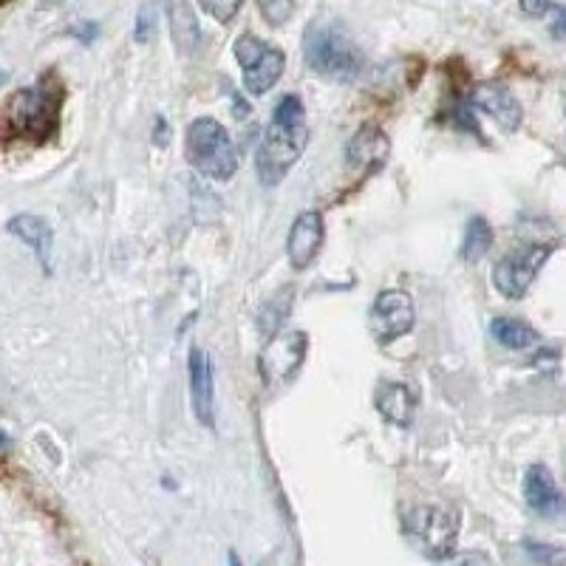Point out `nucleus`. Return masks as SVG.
Listing matches in <instances>:
<instances>
[{"instance_id":"0eeeda50","label":"nucleus","mask_w":566,"mask_h":566,"mask_svg":"<svg viewBox=\"0 0 566 566\" xmlns=\"http://www.w3.org/2000/svg\"><path fill=\"white\" fill-rule=\"evenodd\" d=\"M550 244H527L521 250H513L504 255L496 269H493V283L504 298L518 300L527 295V289L533 286L538 272L550 261Z\"/></svg>"},{"instance_id":"393cba45","label":"nucleus","mask_w":566,"mask_h":566,"mask_svg":"<svg viewBox=\"0 0 566 566\" xmlns=\"http://www.w3.org/2000/svg\"><path fill=\"white\" fill-rule=\"evenodd\" d=\"M521 12L530 17H544L552 12V0H521Z\"/></svg>"},{"instance_id":"423d86ee","label":"nucleus","mask_w":566,"mask_h":566,"mask_svg":"<svg viewBox=\"0 0 566 566\" xmlns=\"http://www.w3.org/2000/svg\"><path fill=\"white\" fill-rule=\"evenodd\" d=\"M235 60L244 71V88L261 97L267 94L272 85L281 80L283 68H286V57L281 49L269 46L264 40H258L255 34H241L235 40Z\"/></svg>"},{"instance_id":"4468645a","label":"nucleus","mask_w":566,"mask_h":566,"mask_svg":"<svg viewBox=\"0 0 566 566\" xmlns=\"http://www.w3.org/2000/svg\"><path fill=\"white\" fill-rule=\"evenodd\" d=\"M388 150H391L388 136L377 125H366L346 145V165L357 170H377L388 162Z\"/></svg>"},{"instance_id":"7ed1b4c3","label":"nucleus","mask_w":566,"mask_h":566,"mask_svg":"<svg viewBox=\"0 0 566 566\" xmlns=\"http://www.w3.org/2000/svg\"><path fill=\"white\" fill-rule=\"evenodd\" d=\"M184 150H187V162L207 179L227 182L238 170V150L233 139L227 128L213 117H199L190 122L184 134Z\"/></svg>"},{"instance_id":"39448f33","label":"nucleus","mask_w":566,"mask_h":566,"mask_svg":"<svg viewBox=\"0 0 566 566\" xmlns=\"http://www.w3.org/2000/svg\"><path fill=\"white\" fill-rule=\"evenodd\" d=\"M405 530L417 541V547L428 558L445 561L456 550V535H459V518L450 513L448 507L422 504L414 507L405 518Z\"/></svg>"},{"instance_id":"9d476101","label":"nucleus","mask_w":566,"mask_h":566,"mask_svg":"<svg viewBox=\"0 0 566 566\" xmlns=\"http://www.w3.org/2000/svg\"><path fill=\"white\" fill-rule=\"evenodd\" d=\"M323 238H326V224L320 213H300L295 224L289 227L286 238V255L289 264L295 269H309L315 264V258L323 250Z\"/></svg>"},{"instance_id":"6e6552de","label":"nucleus","mask_w":566,"mask_h":566,"mask_svg":"<svg viewBox=\"0 0 566 566\" xmlns=\"http://www.w3.org/2000/svg\"><path fill=\"white\" fill-rule=\"evenodd\" d=\"M306 349H309V337L300 329H289V332L269 337V343L258 357V371H261L264 383L278 385L292 380L295 371L306 360Z\"/></svg>"},{"instance_id":"1a4fd4ad","label":"nucleus","mask_w":566,"mask_h":566,"mask_svg":"<svg viewBox=\"0 0 566 566\" xmlns=\"http://www.w3.org/2000/svg\"><path fill=\"white\" fill-rule=\"evenodd\" d=\"M414 320H417L414 298L402 289H385L371 306L368 329L380 343H394V340H400L402 334L414 329Z\"/></svg>"},{"instance_id":"a211bd4d","label":"nucleus","mask_w":566,"mask_h":566,"mask_svg":"<svg viewBox=\"0 0 566 566\" xmlns=\"http://www.w3.org/2000/svg\"><path fill=\"white\" fill-rule=\"evenodd\" d=\"M490 332H493V337L499 340L501 346L516 351L530 349L535 340H538V334L533 332V326L521 323L516 317H496V320L490 323Z\"/></svg>"},{"instance_id":"412c9836","label":"nucleus","mask_w":566,"mask_h":566,"mask_svg":"<svg viewBox=\"0 0 566 566\" xmlns=\"http://www.w3.org/2000/svg\"><path fill=\"white\" fill-rule=\"evenodd\" d=\"M524 550L538 566H566V550L541 541H524Z\"/></svg>"},{"instance_id":"dca6fc26","label":"nucleus","mask_w":566,"mask_h":566,"mask_svg":"<svg viewBox=\"0 0 566 566\" xmlns=\"http://www.w3.org/2000/svg\"><path fill=\"white\" fill-rule=\"evenodd\" d=\"M170 32H173V40H176V49L182 54H193L199 49V20H196L187 0H170Z\"/></svg>"},{"instance_id":"a878e982","label":"nucleus","mask_w":566,"mask_h":566,"mask_svg":"<svg viewBox=\"0 0 566 566\" xmlns=\"http://www.w3.org/2000/svg\"><path fill=\"white\" fill-rule=\"evenodd\" d=\"M552 34L555 37H566V9L564 6H552Z\"/></svg>"},{"instance_id":"ddd939ff","label":"nucleus","mask_w":566,"mask_h":566,"mask_svg":"<svg viewBox=\"0 0 566 566\" xmlns=\"http://www.w3.org/2000/svg\"><path fill=\"white\" fill-rule=\"evenodd\" d=\"M524 499L538 516H566V496H561L552 473L544 465H533L524 476Z\"/></svg>"},{"instance_id":"f03ea898","label":"nucleus","mask_w":566,"mask_h":566,"mask_svg":"<svg viewBox=\"0 0 566 566\" xmlns=\"http://www.w3.org/2000/svg\"><path fill=\"white\" fill-rule=\"evenodd\" d=\"M60 102H63V88L49 80H40V85L15 91L3 105L6 139L20 136L29 142H43L57 128Z\"/></svg>"},{"instance_id":"f8f14e48","label":"nucleus","mask_w":566,"mask_h":566,"mask_svg":"<svg viewBox=\"0 0 566 566\" xmlns=\"http://www.w3.org/2000/svg\"><path fill=\"white\" fill-rule=\"evenodd\" d=\"M190 400L201 425H213L216 419V385H213V363L207 351L199 346L190 349Z\"/></svg>"},{"instance_id":"5701e85b","label":"nucleus","mask_w":566,"mask_h":566,"mask_svg":"<svg viewBox=\"0 0 566 566\" xmlns=\"http://www.w3.org/2000/svg\"><path fill=\"white\" fill-rule=\"evenodd\" d=\"M156 29V6L153 3H145L136 15V40L139 43H148L150 34Z\"/></svg>"},{"instance_id":"9b49d317","label":"nucleus","mask_w":566,"mask_h":566,"mask_svg":"<svg viewBox=\"0 0 566 566\" xmlns=\"http://www.w3.org/2000/svg\"><path fill=\"white\" fill-rule=\"evenodd\" d=\"M470 102H473V108H479L484 111L487 117L493 119V122H499L504 131H518L521 128V122H524V108H521V102L513 97V91L507 88V85L501 83H482L473 88V94H470Z\"/></svg>"},{"instance_id":"6ab92c4d","label":"nucleus","mask_w":566,"mask_h":566,"mask_svg":"<svg viewBox=\"0 0 566 566\" xmlns=\"http://www.w3.org/2000/svg\"><path fill=\"white\" fill-rule=\"evenodd\" d=\"M490 247H493L490 224L482 216H473L467 221L465 238H462V258H465L467 264H476V261H482L484 255L490 252Z\"/></svg>"},{"instance_id":"2eb2a0df","label":"nucleus","mask_w":566,"mask_h":566,"mask_svg":"<svg viewBox=\"0 0 566 566\" xmlns=\"http://www.w3.org/2000/svg\"><path fill=\"white\" fill-rule=\"evenodd\" d=\"M374 405L380 411V417L397 428H408L414 422V411H417V397L408 385L394 383V380H385L377 385V394H374Z\"/></svg>"},{"instance_id":"aec40b11","label":"nucleus","mask_w":566,"mask_h":566,"mask_svg":"<svg viewBox=\"0 0 566 566\" xmlns=\"http://www.w3.org/2000/svg\"><path fill=\"white\" fill-rule=\"evenodd\" d=\"M292 300H295V292L286 286V289H281V292H278V295H275V298L269 300L267 306L261 309L258 326H261V332L267 334V337H275V332L281 329V323L286 320V315H289Z\"/></svg>"},{"instance_id":"4be33fe9","label":"nucleus","mask_w":566,"mask_h":566,"mask_svg":"<svg viewBox=\"0 0 566 566\" xmlns=\"http://www.w3.org/2000/svg\"><path fill=\"white\" fill-rule=\"evenodd\" d=\"M199 3L207 15L216 17L218 23H227V20H233L238 15V9H241L244 0H199Z\"/></svg>"},{"instance_id":"f3484780","label":"nucleus","mask_w":566,"mask_h":566,"mask_svg":"<svg viewBox=\"0 0 566 566\" xmlns=\"http://www.w3.org/2000/svg\"><path fill=\"white\" fill-rule=\"evenodd\" d=\"M9 233L17 235L20 241H26L37 258L43 261V267L51 261V227L37 216H15L9 221Z\"/></svg>"},{"instance_id":"f257e3e1","label":"nucleus","mask_w":566,"mask_h":566,"mask_svg":"<svg viewBox=\"0 0 566 566\" xmlns=\"http://www.w3.org/2000/svg\"><path fill=\"white\" fill-rule=\"evenodd\" d=\"M309 142V128H306V108L295 94H286L278 100L272 111V122L264 131V139L255 153V170L258 179L272 187L286 179V173L295 167L303 148Z\"/></svg>"},{"instance_id":"b1692460","label":"nucleus","mask_w":566,"mask_h":566,"mask_svg":"<svg viewBox=\"0 0 566 566\" xmlns=\"http://www.w3.org/2000/svg\"><path fill=\"white\" fill-rule=\"evenodd\" d=\"M261 12L267 17L269 23H283L289 12H292V3L289 0H258Z\"/></svg>"},{"instance_id":"20e7f679","label":"nucleus","mask_w":566,"mask_h":566,"mask_svg":"<svg viewBox=\"0 0 566 566\" xmlns=\"http://www.w3.org/2000/svg\"><path fill=\"white\" fill-rule=\"evenodd\" d=\"M303 54H306V66L320 77H329L337 83H351L363 71V54L337 26H323V23L309 26L303 40Z\"/></svg>"}]
</instances>
